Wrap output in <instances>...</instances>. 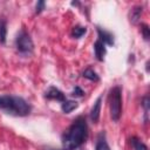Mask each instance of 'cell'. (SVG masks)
<instances>
[{"label": "cell", "instance_id": "1", "mask_svg": "<svg viewBox=\"0 0 150 150\" xmlns=\"http://www.w3.org/2000/svg\"><path fill=\"white\" fill-rule=\"evenodd\" d=\"M87 135H88V127H87L86 118L80 116L71 123L68 130L63 134V137H62L63 149L75 150L80 148L86 142Z\"/></svg>", "mask_w": 150, "mask_h": 150}, {"label": "cell", "instance_id": "2", "mask_svg": "<svg viewBox=\"0 0 150 150\" xmlns=\"http://www.w3.org/2000/svg\"><path fill=\"white\" fill-rule=\"evenodd\" d=\"M0 110L12 116L22 117L29 115L32 108L29 103L20 96L2 95L0 96Z\"/></svg>", "mask_w": 150, "mask_h": 150}, {"label": "cell", "instance_id": "3", "mask_svg": "<svg viewBox=\"0 0 150 150\" xmlns=\"http://www.w3.org/2000/svg\"><path fill=\"white\" fill-rule=\"evenodd\" d=\"M110 117L114 122H117L122 114V91L120 87H114L109 94Z\"/></svg>", "mask_w": 150, "mask_h": 150}, {"label": "cell", "instance_id": "4", "mask_svg": "<svg viewBox=\"0 0 150 150\" xmlns=\"http://www.w3.org/2000/svg\"><path fill=\"white\" fill-rule=\"evenodd\" d=\"M15 46H16V49L19 50V53L25 54V55L30 54L34 48L33 40H32L30 35L25 29L20 30V33L18 34L16 40H15Z\"/></svg>", "mask_w": 150, "mask_h": 150}, {"label": "cell", "instance_id": "5", "mask_svg": "<svg viewBox=\"0 0 150 150\" xmlns=\"http://www.w3.org/2000/svg\"><path fill=\"white\" fill-rule=\"evenodd\" d=\"M45 97L48 98V100H56V101H60V102L66 101L64 94L60 89H57L55 87H49L47 89V91L45 93Z\"/></svg>", "mask_w": 150, "mask_h": 150}, {"label": "cell", "instance_id": "6", "mask_svg": "<svg viewBox=\"0 0 150 150\" xmlns=\"http://www.w3.org/2000/svg\"><path fill=\"white\" fill-rule=\"evenodd\" d=\"M97 34H98V40H101L104 45H109V46H112L115 43V40H114V35L108 32V30H104L100 27H97Z\"/></svg>", "mask_w": 150, "mask_h": 150}, {"label": "cell", "instance_id": "7", "mask_svg": "<svg viewBox=\"0 0 150 150\" xmlns=\"http://www.w3.org/2000/svg\"><path fill=\"white\" fill-rule=\"evenodd\" d=\"M101 102H102V96H98V98L96 100V102L94 103L91 110H90V120L94 123H97L100 120V112H101Z\"/></svg>", "mask_w": 150, "mask_h": 150}, {"label": "cell", "instance_id": "8", "mask_svg": "<svg viewBox=\"0 0 150 150\" xmlns=\"http://www.w3.org/2000/svg\"><path fill=\"white\" fill-rule=\"evenodd\" d=\"M94 50H95V56L98 61H103L104 60V55L107 53V49H105V45L101 41V40H97L95 43H94Z\"/></svg>", "mask_w": 150, "mask_h": 150}, {"label": "cell", "instance_id": "9", "mask_svg": "<svg viewBox=\"0 0 150 150\" xmlns=\"http://www.w3.org/2000/svg\"><path fill=\"white\" fill-rule=\"evenodd\" d=\"M79 107V103L76 102V101H70V100H66V101H63L62 102V104H61V109H62V111L64 112V114H69V112H71L74 109H76Z\"/></svg>", "mask_w": 150, "mask_h": 150}, {"label": "cell", "instance_id": "10", "mask_svg": "<svg viewBox=\"0 0 150 150\" xmlns=\"http://www.w3.org/2000/svg\"><path fill=\"white\" fill-rule=\"evenodd\" d=\"M95 150H110V148H109V145L107 143V139H105V135L103 132H101L98 135V137H97Z\"/></svg>", "mask_w": 150, "mask_h": 150}, {"label": "cell", "instance_id": "11", "mask_svg": "<svg viewBox=\"0 0 150 150\" xmlns=\"http://www.w3.org/2000/svg\"><path fill=\"white\" fill-rule=\"evenodd\" d=\"M141 14H142V7H141V6L134 7V8L130 11V15H129L130 21H131L132 23H136V22L138 21V19L141 18Z\"/></svg>", "mask_w": 150, "mask_h": 150}, {"label": "cell", "instance_id": "12", "mask_svg": "<svg viewBox=\"0 0 150 150\" xmlns=\"http://www.w3.org/2000/svg\"><path fill=\"white\" fill-rule=\"evenodd\" d=\"M83 77H86V79H88V80H90V81H94V82H97L98 80H100V76L91 69V68H87L84 71H83Z\"/></svg>", "mask_w": 150, "mask_h": 150}, {"label": "cell", "instance_id": "13", "mask_svg": "<svg viewBox=\"0 0 150 150\" xmlns=\"http://www.w3.org/2000/svg\"><path fill=\"white\" fill-rule=\"evenodd\" d=\"M86 32H87V28H86V27L75 26V27H73V29H71V36L75 38V39H79V38H81L82 35H84Z\"/></svg>", "mask_w": 150, "mask_h": 150}, {"label": "cell", "instance_id": "14", "mask_svg": "<svg viewBox=\"0 0 150 150\" xmlns=\"http://www.w3.org/2000/svg\"><path fill=\"white\" fill-rule=\"evenodd\" d=\"M130 141H131V145L134 150H148V146L142 141H139L137 137H132Z\"/></svg>", "mask_w": 150, "mask_h": 150}, {"label": "cell", "instance_id": "15", "mask_svg": "<svg viewBox=\"0 0 150 150\" xmlns=\"http://www.w3.org/2000/svg\"><path fill=\"white\" fill-rule=\"evenodd\" d=\"M6 35H7V25L5 20L0 21V43H5L6 42Z\"/></svg>", "mask_w": 150, "mask_h": 150}, {"label": "cell", "instance_id": "16", "mask_svg": "<svg viewBox=\"0 0 150 150\" xmlns=\"http://www.w3.org/2000/svg\"><path fill=\"white\" fill-rule=\"evenodd\" d=\"M141 30H142V34H143L144 40H149V38H150V28H149V26L145 25V23H143Z\"/></svg>", "mask_w": 150, "mask_h": 150}, {"label": "cell", "instance_id": "17", "mask_svg": "<svg viewBox=\"0 0 150 150\" xmlns=\"http://www.w3.org/2000/svg\"><path fill=\"white\" fill-rule=\"evenodd\" d=\"M142 105L144 108V111H145V115H148V111H149V105H150V98L148 96L143 97L142 100Z\"/></svg>", "mask_w": 150, "mask_h": 150}, {"label": "cell", "instance_id": "18", "mask_svg": "<svg viewBox=\"0 0 150 150\" xmlns=\"http://www.w3.org/2000/svg\"><path fill=\"white\" fill-rule=\"evenodd\" d=\"M83 94H84V93H83V90H82L79 86H76V87L73 89V91H71V95H73V96H75V97H82V96H83Z\"/></svg>", "mask_w": 150, "mask_h": 150}, {"label": "cell", "instance_id": "19", "mask_svg": "<svg viewBox=\"0 0 150 150\" xmlns=\"http://www.w3.org/2000/svg\"><path fill=\"white\" fill-rule=\"evenodd\" d=\"M43 8H45V1H42V0H41V1H38L36 6H35V13H36V14L41 13Z\"/></svg>", "mask_w": 150, "mask_h": 150}, {"label": "cell", "instance_id": "20", "mask_svg": "<svg viewBox=\"0 0 150 150\" xmlns=\"http://www.w3.org/2000/svg\"><path fill=\"white\" fill-rule=\"evenodd\" d=\"M48 150H59V149H48Z\"/></svg>", "mask_w": 150, "mask_h": 150}]
</instances>
